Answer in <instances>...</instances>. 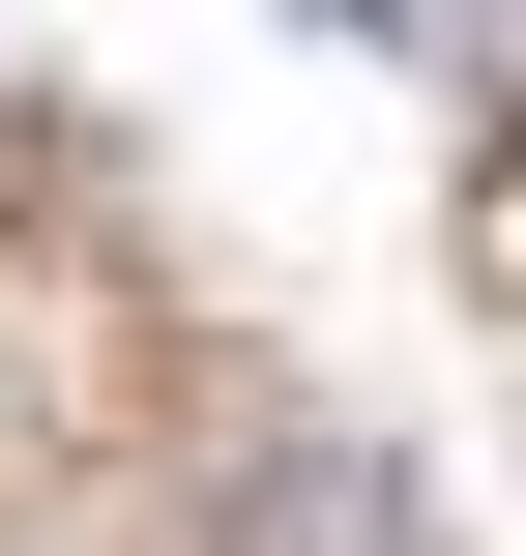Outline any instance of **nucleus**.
<instances>
[{
  "mask_svg": "<svg viewBox=\"0 0 526 556\" xmlns=\"http://www.w3.org/2000/svg\"><path fill=\"white\" fill-rule=\"evenodd\" d=\"M439 29H469V88H526V0H439Z\"/></svg>",
  "mask_w": 526,
  "mask_h": 556,
  "instance_id": "nucleus-1",
  "label": "nucleus"
}]
</instances>
